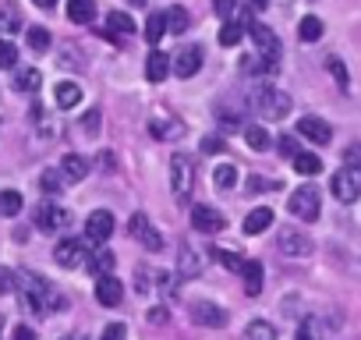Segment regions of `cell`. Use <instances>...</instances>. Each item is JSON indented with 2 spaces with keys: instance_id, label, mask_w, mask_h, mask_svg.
<instances>
[{
  "instance_id": "1",
  "label": "cell",
  "mask_w": 361,
  "mask_h": 340,
  "mask_svg": "<svg viewBox=\"0 0 361 340\" xmlns=\"http://www.w3.org/2000/svg\"><path fill=\"white\" fill-rule=\"evenodd\" d=\"M15 287H22V308L36 312V315H50V312H61L68 305V298L39 273L32 269H22L15 273Z\"/></svg>"
},
{
  "instance_id": "2",
  "label": "cell",
  "mask_w": 361,
  "mask_h": 340,
  "mask_svg": "<svg viewBox=\"0 0 361 340\" xmlns=\"http://www.w3.org/2000/svg\"><path fill=\"white\" fill-rule=\"evenodd\" d=\"M192 188H195V163H192V156L173 152L170 156V192L177 199H188Z\"/></svg>"
},
{
  "instance_id": "3",
  "label": "cell",
  "mask_w": 361,
  "mask_h": 340,
  "mask_svg": "<svg viewBox=\"0 0 361 340\" xmlns=\"http://www.w3.org/2000/svg\"><path fill=\"white\" fill-rule=\"evenodd\" d=\"M252 40L259 47L255 57H259L262 71H276V64H280V40H276V32L266 29V25H252Z\"/></svg>"
},
{
  "instance_id": "4",
  "label": "cell",
  "mask_w": 361,
  "mask_h": 340,
  "mask_svg": "<svg viewBox=\"0 0 361 340\" xmlns=\"http://www.w3.org/2000/svg\"><path fill=\"white\" fill-rule=\"evenodd\" d=\"M255 107H259V114H262V117L280 121V117H287V114H290V96H287L283 89L262 85V89L255 92Z\"/></svg>"
},
{
  "instance_id": "5",
  "label": "cell",
  "mask_w": 361,
  "mask_h": 340,
  "mask_svg": "<svg viewBox=\"0 0 361 340\" xmlns=\"http://www.w3.org/2000/svg\"><path fill=\"white\" fill-rule=\"evenodd\" d=\"M287 210H290L298 220H308V224L319 220V188H315V185H301V188H294Z\"/></svg>"
},
{
  "instance_id": "6",
  "label": "cell",
  "mask_w": 361,
  "mask_h": 340,
  "mask_svg": "<svg viewBox=\"0 0 361 340\" xmlns=\"http://www.w3.org/2000/svg\"><path fill=\"white\" fill-rule=\"evenodd\" d=\"M333 195H336V202H357V195H361V170H354V166L336 170L333 174Z\"/></svg>"
},
{
  "instance_id": "7",
  "label": "cell",
  "mask_w": 361,
  "mask_h": 340,
  "mask_svg": "<svg viewBox=\"0 0 361 340\" xmlns=\"http://www.w3.org/2000/svg\"><path fill=\"white\" fill-rule=\"evenodd\" d=\"M276 248H280L287 259H308L315 245H312V238H308L305 231H290V227H283L280 238H276Z\"/></svg>"
},
{
  "instance_id": "8",
  "label": "cell",
  "mask_w": 361,
  "mask_h": 340,
  "mask_svg": "<svg viewBox=\"0 0 361 340\" xmlns=\"http://www.w3.org/2000/svg\"><path fill=\"white\" fill-rule=\"evenodd\" d=\"M54 259H57V266H64V269H78V266H85V259H89V245L78 241V238H68V241H61V245L54 248Z\"/></svg>"
},
{
  "instance_id": "9",
  "label": "cell",
  "mask_w": 361,
  "mask_h": 340,
  "mask_svg": "<svg viewBox=\"0 0 361 340\" xmlns=\"http://www.w3.org/2000/svg\"><path fill=\"white\" fill-rule=\"evenodd\" d=\"M36 227H39V231H47V234L64 231V227H71V213H68V210H61L57 202H43V206L36 210Z\"/></svg>"
},
{
  "instance_id": "10",
  "label": "cell",
  "mask_w": 361,
  "mask_h": 340,
  "mask_svg": "<svg viewBox=\"0 0 361 340\" xmlns=\"http://www.w3.org/2000/svg\"><path fill=\"white\" fill-rule=\"evenodd\" d=\"M170 71L177 78H192L202 71V47H185L177 50V57H170Z\"/></svg>"
},
{
  "instance_id": "11",
  "label": "cell",
  "mask_w": 361,
  "mask_h": 340,
  "mask_svg": "<svg viewBox=\"0 0 361 340\" xmlns=\"http://www.w3.org/2000/svg\"><path fill=\"white\" fill-rule=\"evenodd\" d=\"M192 224H195V231H202V234H220V231L227 227V217H224L220 210L199 202V206H192Z\"/></svg>"
},
{
  "instance_id": "12",
  "label": "cell",
  "mask_w": 361,
  "mask_h": 340,
  "mask_svg": "<svg viewBox=\"0 0 361 340\" xmlns=\"http://www.w3.org/2000/svg\"><path fill=\"white\" fill-rule=\"evenodd\" d=\"M128 231H131V238H138L149 252H159V248H163V234L149 224V217H145V213H135V217L128 220Z\"/></svg>"
},
{
  "instance_id": "13",
  "label": "cell",
  "mask_w": 361,
  "mask_h": 340,
  "mask_svg": "<svg viewBox=\"0 0 361 340\" xmlns=\"http://www.w3.org/2000/svg\"><path fill=\"white\" fill-rule=\"evenodd\" d=\"M114 227H117V220H114L110 210H96V213H89V220H85V234H89V241H99V245L110 241Z\"/></svg>"
},
{
  "instance_id": "14",
  "label": "cell",
  "mask_w": 361,
  "mask_h": 340,
  "mask_svg": "<svg viewBox=\"0 0 361 340\" xmlns=\"http://www.w3.org/2000/svg\"><path fill=\"white\" fill-rule=\"evenodd\" d=\"M192 319H195L199 326H209V329L227 326V312H224L220 305H213V301H192Z\"/></svg>"
},
{
  "instance_id": "15",
  "label": "cell",
  "mask_w": 361,
  "mask_h": 340,
  "mask_svg": "<svg viewBox=\"0 0 361 340\" xmlns=\"http://www.w3.org/2000/svg\"><path fill=\"white\" fill-rule=\"evenodd\" d=\"M121 298H124V284L114 273H103L96 280V301L106 305V308H114V305H121Z\"/></svg>"
},
{
  "instance_id": "16",
  "label": "cell",
  "mask_w": 361,
  "mask_h": 340,
  "mask_svg": "<svg viewBox=\"0 0 361 340\" xmlns=\"http://www.w3.org/2000/svg\"><path fill=\"white\" fill-rule=\"evenodd\" d=\"M149 135H152V138H163V142H173V138L185 135V124L173 121L170 114H159V117L149 121Z\"/></svg>"
},
{
  "instance_id": "17",
  "label": "cell",
  "mask_w": 361,
  "mask_h": 340,
  "mask_svg": "<svg viewBox=\"0 0 361 340\" xmlns=\"http://www.w3.org/2000/svg\"><path fill=\"white\" fill-rule=\"evenodd\" d=\"M298 131H301L308 142H315V145H326V142L333 138V128H329L322 117H301V121H298Z\"/></svg>"
},
{
  "instance_id": "18",
  "label": "cell",
  "mask_w": 361,
  "mask_h": 340,
  "mask_svg": "<svg viewBox=\"0 0 361 340\" xmlns=\"http://www.w3.org/2000/svg\"><path fill=\"white\" fill-rule=\"evenodd\" d=\"M241 280H245V294H248V298H259V294H262V266H259L255 259H245Z\"/></svg>"
},
{
  "instance_id": "19",
  "label": "cell",
  "mask_w": 361,
  "mask_h": 340,
  "mask_svg": "<svg viewBox=\"0 0 361 340\" xmlns=\"http://www.w3.org/2000/svg\"><path fill=\"white\" fill-rule=\"evenodd\" d=\"M163 25H166V32H170V36H185V32H188V25H192V18H188V11L180 8V4H173V8H166Z\"/></svg>"
},
{
  "instance_id": "20",
  "label": "cell",
  "mask_w": 361,
  "mask_h": 340,
  "mask_svg": "<svg viewBox=\"0 0 361 340\" xmlns=\"http://www.w3.org/2000/svg\"><path fill=\"white\" fill-rule=\"evenodd\" d=\"M166 75H170V57H166V54H159V50H152V54H149V61H145V78L159 85Z\"/></svg>"
},
{
  "instance_id": "21",
  "label": "cell",
  "mask_w": 361,
  "mask_h": 340,
  "mask_svg": "<svg viewBox=\"0 0 361 340\" xmlns=\"http://www.w3.org/2000/svg\"><path fill=\"white\" fill-rule=\"evenodd\" d=\"M269 227H273V210L269 206H259V210H252L245 217V234H262Z\"/></svg>"
},
{
  "instance_id": "22",
  "label": "cell",
  "mask_w": 361,
  "mask_h": 340,
  "mask_svg": "<svg viewBox=\"0 0 361 340\" xmlns=\"http://www.w3.org/2000/svg\"><path fill=\"white\" fill-rule=\"evenodd\" d=\"M61 174H64L68 181H82V178L89 174V159L78 156V152H68L64 163H61Z\"/></svg>"
},
{
  "instance_id": "23",
  "label": "cell",
  "mask_w": 361,
  "mask_h": 340,
  "mask_svg": "<svg viewBox=\"0 0 361 340\" xmlns=\"http://www.w3.org/2000/svg\"><path fill=\"white\" fill-rule=\"evenodd\" d=\"M68 18L75 25H89L96 18V0H68Z\"/></svg>"
},
{
  "instance_id": "24",
  "label": "cell",
  "mask_w": 361,
  "mask_h": 340,
  "mask_svg": "<svg viewBox=\"0 0 361 340\" xmlns=\"http://www.w3.org/2000/svg\"><path fill=\"white\" fill-rule=\"evenodd\" d=\"M290 159H294V170H298V174H305V178L322 174V159H319L315 152H294Z\"/></svg>"
},
{
  "instance_id": "25",
  "label": "cell",
  "mask_w": 361,
  "mask_h": 340,
  "mask_svg": "<svg viewBox=\"0 0 361 340\" xmlns=\"http://www.w3.org/2000/svg\"><path fill=\"white\" fill-rule=\"evenodd\" d=\"M238 181H241V174H238V166H234V163H220V166L213 170V185H216L220 192H231Z\"/></svg>"
},
{
  "instance_id": "26",
  "label": "cell",
  "mask_w": 361,
  "mask_h": 340,
  "mask_svg": "<svg viewBox=\"0 0 361 340\" xmlns=\"http://www.w3.org/2000/svg\"><path fill=\"white\" fill-rule=\"evenodd\" d=\"M54 99H57V107H61V110H71V107H78L82 89H78L75 82H61V85L54 89Z\"/></svg>"
},
{
  "instance_id": "27",
  "label": "cell",
  "mask_w": 361,
  "mask_h": 340,
  "mask_svg": "<svg viewBox=\"0 0 361 340\" xmlns=\"http://www.w3.org/2000/svg\"><path fill=\"white\" fill-rule=\"evenodd\" d=\"M177 269H180V277H199L202 273V259H199V252H192L188 245L180 248V259H177Z\"/></svg>"
},
{
  "instance_id": "28",
  "label": "cell",
  "mask_w": 361,
  "mask_h": 340,
  "mask_svg": "<svg viewBox=\"0 0 361 340\" xmlns=\"http://www.w3.org/2000/svg\"><path fill=\"white\" fill-rule=\"evenodd\" d=\"M106 32L131 36V32H135V18H131V15H124V11H110V15H106Z\"/></svg>"
},
{
  "instance_id": "29",
  "label": "cell",
  "mask_w": 361,
  "mask_h": 340,
  "mask_svg": "<svg viewBox=\"0 0 361 340\" xmlns=\"http://www.w3.org/2000/svg\"><path fill=\"white\" fill-rule=\"evenodd\" d=\"M43 85V75L36 71V68H22V71H15V89L18 92H36Z\"/></svg>"
},
{
  "instance_id": "30",
  "label": "cell",
  "mask_w": 361,
  "mask_h": 340,
  "mask_svg": "<svg viewBox=\"0 0 361 340\" xmlns=\"http://www.w3.org/2000/svg\"><path fill=\"white\" fill-rule=\"evenodd\" d=\"M245 142H248L255 152H266V149L273 145L269 131H266V128H259V124H245Z\"/></svg>"
},
{
  "instance_id": "31",
  "label": "cell",
  "mask_w": 361,
  "mask_h": 340,
  "mask_svg": "<svg viewBox=\"0 0 361 340\" xmlns=\"http://www.w3.org/2000/svg\"><path fill=\"white\" fill-rule=\"evenodd\" d=\"M114 262H117V259H114V252H106V248L85 259V266H89V273H92V277H103V273H114Z\"/></svg>"
},
{
  "instance_id": "32",
  "label": "cell",
  "mask_w": 361,
  "mask_h": 340,
  "mask_svg": "<svg viewBox=\"0 0 361 340\" xmlns=\"http://www.w3.org/2000/svg\"><path fill=\"white\" fill-rule=\"evenodd\" d=\"M22 29V11L15 4H0V32H18Z\"/></svg>"
},
{
  "instance_id": "33",
  "label": "cell",
  "mask_w": 361,
  "mask_h": 340,
  "mask_svg": "<svg viewBox=\"0 0 361 340\" xmlns=\"http://www.w3.org/2000/svg\"><path fill=\"white\" fill-rule=\"evenodd\" d=\"M298 36H301V43H319V40H322V22H319L315 15L301 18V25H298Z\"/></svg>"
},
{
  "instance_id": "34",
  "label": "cell",
  "mask_w": 361,
  "mask_h": 340,
  "mask_svg": "<svg viewBox=\"0 0 361 340\" xmlns=\"http://www.w3.org/2000/svg\"><path fill=\"white\" fill-rule=\"evenodd\" d=\"M245 340H276V329H273V322L255 319V322L245 326Z\"/></svg>"
},
{
  "instance_id": "35",
  "label": "cell",
  "mask_w": 361,
  "mask_h": 340,
  "mask_svg": "<svg viewBox=\"0 0 361 340\" xmlns=\"http://www.w3.org/2000/svg\"><path fill=\"white\" fill-rule=\"evenodd\" d=\"M22 213V195L18 192H0V217H18Z\"/></svg>"
},
{
  "instance_id": "36",
  "label": "cell",
  "mask_w": 361,
  "mask_h": 340,
  "mask_svg": "<svg viewBox=\"0 0 361 340\" xmlns=\"http://www.w3.org/2000/svg\"><path fill=\"white\" fill-rule=\"evenodd\" d=\"M163 36H166V25H163V15H159V11H152V15H149V22H145V40H149V43L156 47V43H159Z\"/></svg>"
},
{
  "instance_id": "37",
  "label": "cell",
  "mask_w": 361,
  "mask_h": 340,
  "mask_svg": "<svg viewBox=\"0 0 361 340\" xmlns=\"http://www.w3.org/2000/svg\"><path fill=\"white\" fill-rule=\"evenodd\" d=\"M326 68H329V75L340 82V89H343V92H350V75H347L343 61H340V57H326Z\"/></svg>"
},
{
  "instance_id": "38",
  "label": "cell",
  "mask_w": 361,
  "mask_h": 340,
  "mask_svg": "<svg viewBox=\"0 0 361 340\" xmlns=\"http://www.w3.org/2000/svg\"><path fill=\"white\" fill-rule=\"evenodd\" d=\"M39 188H43V192H50V195H57V192L64 188V178H61V170H43V178H39Z\"/></svg>"
},
{
  "instance_id": "39",
  "label": "cell",
  "mask_w": 361,
  "mask_h": 340,
  "mask_svg": "<svg viewBox=\"0 0 361 340\" xmlns=\"http://www.w3.org/2000/svg\"><path fill=\"white\" fill-rule=\"evenodd\" d=\"M29 47H32V50H39V54H43V50H50V29L32 25V29H29Z\"/></svg>"
},
{
  "instance_id": "40",
  "label": "cell",
  "mask_w": 361,
  "mask_h": 340,
  "mask_svg": "<svg viewBox=\"0 0 361 340\" xmlns=\"http://www.w3.org/2000/svg\"><path fill=\"white\" fill-rule=\"evenodd\" d=\"M18 64V47L11 43V40H0V68H15Z\"/></svg>"
},
{
  "instance_id": "41",
  "label": "cell",
  "mask_w": 361,
  "mask_h": 340,
  "mask_svg": "<svg viewBox=\"0 0 361 340\" xmlns=\"http://www.w3.org/2000/svg\"><path fill=\"white\" fill-rule=\"evenodd\" d=\"M241 36H245V29H241L238 22H227V25L220 29V43H224V47H238Z\"/></svg>"
},
{
  "instance_id": "42",
  "label": "cell",
  "mask_w": 361,
  "mask_h": 340,
  "mask_svg": "<svg viewBox=\"0 0 361 340\" xmlns=\"http://www.w3.org/2000/svg\"><path fill=\"white\" fill-rule=\"evenodd\" d=\"M213 255H216L227 269H234V273H241V266H245V259H241L238 252H231V248H213Z\"/></svg>"
},
{
  "instance_id": "43",
  "label": "cell",
  "mask_w": 361,
  "mask_h": 340,
  "mask_svg": "<svg viewBox=\"0 0 361 340\" xmlns=\"http://www.w3.org/2000/svg\"><path fill=\"white\" fill-rule=\"evenodd\" d=\"M99 340H128V329H124L121 322H110V326L99 333Z\"/></svg>"
},
{
  "instance_id": "44",
  "label": "cell",
  "mask_w": 361,
  "mask_h": 340,
  "mask_svg": "<svg viewBox=\"0 0 361 340\" xmlns=\"http://www.w3.org/2000/svg\"><path fill=\"white\" fill-rule=\"evenodd\" d=\"M15 291V273L0 266V294H11Z\"/></svg>"
},
{
  "instance_id": "45",
  "label": "cell",
  "mask_w": 361,
  "mask_h": 340,
  "mask_svg": "<svg viewBox=\"0 0 361 340\" xmlns=\"http://www.w3.org/2000/svg\"><path fill=\"white\" fill-rule=\"evenodd\" d=\"M213 8H216V15H220V18H231V11H234V0H213Z\"/></svg>"
},
{
  "instance_id": "46",
  "label": "cell",
  "mask_w": 361,
  "mask_h": 340,
  "mask_svg": "<svg viewBox=\"0 0 361 340\" xmlns=\"http://www.w3.org/2000/svg\"><path fill=\"white\" fill-rule=\"evenodd\" d=\"M202 149H206V152H220V149H224V138H216V135H206V138H202Z\"/></svg>"
},
{
  "instance_id": "47",
  "label": "cell",
  "mask_w": 361,
  "mask_h": 340,
  "mask_svg": "<svg viewBox=\"0 0 361 340\" xmlns=\"http://www.w3.org/2000/svg\"><path fill=\"white\" fill-rule=\"evenodd\" d=\"M11 340H36V329H32V326H15Z\"/></svg>"
},
{
  "instance_id": "48",
  "label": "cell",
  "mask_w": 361,
  "mask_h": 340,
  "mask_svg": "<svg viewBox=\"0 0 361 340\" xmlns=\"http://www.w3.org/2000/svg\"><path fill=\"white\" fill-rule=\"evenodd\" d=\"M96 128H99V110H89V114H85V131L96 135Z\"/></svg>"
},
{
  "instance_id": "49",
  "label": "cell",
  "mask_w": 361,
  "mask_h": 340,
  "mask_svg": "<svg viewBox=\"0 0 361 340\" xmlns=\"http://www.w3.org/2000/svg\"><path fill=\"white\" fill-rule=\"evenodd\" d=\"M280 152H283V156H294V152H298V145H294V138H290V135H283V138H280Z\"/></svg>"
},
{
  "instance_id": "50",
  "label": "cell",
  "mask_w": 361,
  "mask_h": 340,
  "mask_svg": "<svg viewBox=\"0 0 361 340\" xmlns=\"http://www.w3.org/2000/svg\"><path fill=\"white\" fill-rule=\"evenodd\" d=\"M343 156H347V166H354V170H357V163H361V149H357V145H350Z\"/></svg>"
},
{
  "instance_id": "51",
  "label": "cell",
  "mask_w": 361,
  "mask_h": 340,
  "mask_svg": "<svg viewBox=\"0 0 361 340\" xmlns=\"http://www.w3.org/2000/svg\"><path fill=\"white\" fill-rule=\"evenodd\" d=\"M166 315H170V312L159 305V308H152V312H149V322H166Z\"/></svg>"
},
{
  "instance_id": "52",
  "label": "cell",
  "mask_w": 361,
  "mask_h": 340,
  "mask_svg": "<svg viewBox=\"0 0 361 340\" xmlns=\"http://www.w3.org/2000/svg\"><path fill=\"white\" fill-rule=\"evenodd\" d=\"M294 340H319L315 333H312V326H305V329H298V336Z\"/></svg>"
},
{
  "instance_id": "53",
  "label": "cell",
  "mask_w": 361,
  "mask_h": 340,
  "mask_svg": "<svg viewBox=\"0 0 361 340\" xmlns=\"http://www.w3.org/2000/svg\"><path fill=\"white\" fill-rule=\"evenodd\" d=\"M32 4H36V8H43V11H50V8L57 4V0H32Z\"/></svg>"
},
{
  "instance_id": "54",
  "label": "cell",
  "mask_w": 361,
  "mask_h": 340,
  "mask_svg": "<svg viewBox=\"0 0 361 340\" xmlns=\"http://www.w3.org/2000/svg\"><path fill=\"white\" fill-rule=\"evenodd\" d=\"M61 340H85V333H68V336H61Z\"/></svg>"
},
{
  "instance_id": "55",
  "label": "cell",
  "mask_w": 361,
  "mask_h": 340,
  "mask_svg": "<svg viewBox=\"0 0 361 340\" xmlns=\"http://www.w3.org/2000/svg\"><path fill=\"white\" fill-rule=\"evenodd\" d=\"M252 4H255V8H266V4H269V0H252Z\"/></svg>"
}]
</instances>
